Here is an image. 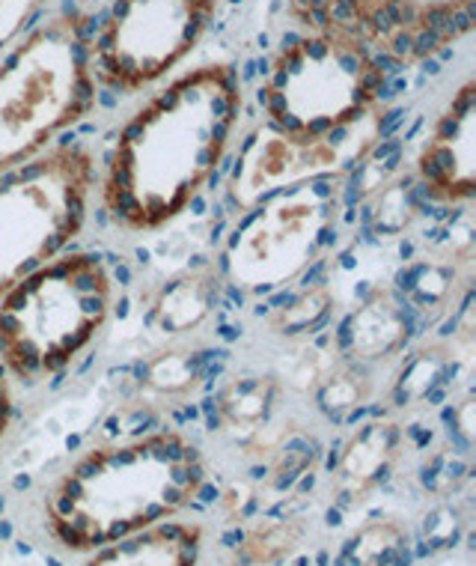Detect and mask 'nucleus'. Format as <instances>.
<instances>
[{"mask_svg": "<svg viewBox=\"0 0 476 566\" xmlns=\"http://www.w3.org/2000/svg\"><path fill=\"white\" fill-rule=\"evenodd\" d=\"M221 281L212 265L182 269L152 283L144 298V323L158 340L179 343L200 332L218 311Z\"/></svg>", "mask_w": 476, "mask_h": 566, "instance_id": "13", "label": "nucleus"}, {"mask_svg": "<svg viewBox=\"0 0 476 566\" xmlns=\"http://www.w3.org/2000/svg\"><path fill=\"white\" fill-rule=\"evenodd\" d=\"M289 346L283 349V355L274 364V379L281 385L283 391L302 394L310 397L316 391V385L321 376L328 373L334 361H337V352H334L331 337H302V340H286Z\"/></svg>", "mask_w": 476, "mask_h": 566, "instance_id": "22", "label": "nucleus"}, {"mask_svg": "<svg viewBox=\"0 0 476 566\" xmlns=\"http://www.w3.org/2000/svg\"><path fill=\"white\" fill-rule=\"evenodd\" d=\"M205 486V459L179 430L110 441L75 459L42 499V525L60 548L89 555L176 518Z\"/></svg>", "mask_w": 476, "mask_h": 566, "instance_id": "2", "label": "nucleus"}, {"mask_svg": "<svg viewBox=\"0 0 476 566\" xmlns=\"http://www.w3.org/2000/svg\"><path fill=\"white\" fill-rule=\"evenodd\" d=\"M388 108L328 132H286L260 123L244 137L226 179V203L235 216L289 188L342 179L381 147Z\"/></svg>", "mask_w": 476, "mask_h": 566, "instance_id": "8", "label": "nucleus"}, {"mask_svg": "<svg viewBox=\"0 0 476 566\" xmlns=\"http://www.w3.org/2000/svg\"><path fill=\"white\" fill-rule=\"evenodd\" d=\"M256 495H260L256 480H233V483L224 489V495H221V510H224V516L244 518L251 513L253 504H256Z\"/></svg>", "mask_w": 476, "mask_h": 566, "instance_id": "28", "label": "nucleus"}, {"mask_svg": "<svg viewBox=\"0 0 476 566\" xmlns=\"http://www.w3.org/2000/svg\"><path fill=\"white\" fill-rule=\"evenodd\" d=\"M218 0H110L89 36L93 78L119 96L156 87L200 45Z\"/></svg>", "mask_w": 476, "mask_h": 566, "instance_id": "9", "label": "nucleus"}, {"mask_svg": "<svg viewBox=\"0 0 476 566\" xmlns=\"http://www.w3.org/2000/svg\"><path fill=\"white\" fill-rule=\"evenodd\" d=\"M414 332V316L399 302L393 290H375L355 304L340 325L334 328L331 343L337 358L360 367L393 361L405 352Z\"/></svg>", "mask_w": 476, "mask_h": 566, "instance_id": "12", "label": "nucleus"}, {"mask_svg": "<svg viewBox=\"0 0 476 566\" xmlns=\"http://www.w3.org/2000/svg\"><path fill=\"white\" fill-rule=\"evenodd\" d=\"M310 397L316 400L319 411H325L328 418H351L355 411L363 409V406L375 397V376H372V367H360V364L337 358V361L328 367V373L321 376V381L316 385V391H313Z\"/></svg>", "mask_w": 476, "mask_h": 566, "instance_id": "21", "label": "nucleus"}, {"mask_svg": "<svg viewBox=\"0 0 476 566\" xmlns=\"http://www.w3.org/2000/svg\"><path fill=\"white\" fill-rule=\"evenodd\" d=\"M414 195H417L414 179H399L381 188L370 212V233L379 239L405 233L420 216V203Z\"/></svg>", "mask_w": 476, "mask_h": 566, "instance_id": "25", "label": "nucleus"}, {"mask_svg": "<svg viewBox=\"0 0 476 566\" xmlns=\"http://www.w3.org/2000/svg\"><path fill=\"white\" fill-rule=\"evenodd\" d=\"M15 418V394H12V379L0 367V441L7 439V432Z\"/></svg>", "mask_w": 476, "mask_h": 566, "instance_id": "30", "label": "nucleus"}, {"mask_svg": "<svg viewBox=\"0 0 476 566\" xmlns=\"http://www.w3.org/2000/svg\"><path fill=\"white\" fill-rule=\"evenodd\" d=\"M340 197V179H321L247 209L221 256L226 281L244 295H272L304 277L331 244Z\"/></svg>", "mask_w": 476, "mask_h": 566, "instance_id": "7", "label": "nucleus"}, {"mask_svg": "<svg viewBox=\"0 0 476 566\" xmlns=\"http://www.w3.org/2000/svg\"><path fill=\"white\" fill-rule=\"evenodd\" d=\"M402 453V430L396 420L375 418L351 432L342 444L331 474V489L342 507H355L393 474Z\"/></svg>", "mask_w": 476, "mask_h": 566, "instance_id": "14", "label": "nucleus"}, {"mask_svg": "<svg viewBox=\"0 0 476 566\" xmlns=\"http://www.w3.org/2000/svg\"><path fill=\"white\" fill-rule=\"evenodd\" d=\"M409 543V531L399 518H370L342 543L337 566H388Z\"/></svg>", "mask_w": 476, "mask_h": 566, "instance_id": "24", "label": "nucleus"}, {"mask_svg": "<svg viewBox=\"0 0 476 566\" xmlns=\"http://www.w3.org/2000/svg\"><path fill=\"white\" fill-rule=\"evenodd\" d=\"M396 298L409 307L411 316H441L449 302H456L458 260L453 256H417L396 272L390 286Z\"/></svg>", "mask_w": 476, "mask_h": 566, "instance_id": "18", "label": "nucleus"}, {"mask_svg": "<svg viewBox=\"0 0 476 566\" xmlns=\"http://www.w3.org/2000/svg\"><path fill=\"white\" fill-rule=\"evenodd\" d=\"M244 93L230 63L188 69L123 123L96 179L98 203L126 233H156L191 209L224 165Z\"/></svg>", "mask_w": 476, "mask_h": 566, "instance_id": "1", "label": "nucleus"}, {"mask_svg": "<svg viewBox=\"0 0 476 566\" xmlns=\"http://www.w3.org/2000/svg\"><path fill=\"white\" fill-rule=\"evenodd\" d=\"M476 84L470 78L449 96L414 156V186L437 206L467 209L476 195L474 165Z\"/></svg>", "mask_w": 476, "mask_h": 566, "instance_id": "11", "label": "nucleus"}, {"mask_svg": "<svg viewBox=\"0 0 476 566\" xmlns=\"http://www.w3.org/2000/svg\"><path fill=\"white\" fill-rule=\"evenodd\" d=\"M205 379V355L197 346L186 343H165L144 361L137 373V397L144 402H170L188 400Z\"/></svg>", "mask_w": 476, "mask_h": 566, "instance_id": "17", "label": "nucleus"}, {"mask_svg": "<svg viewBox=\"0 0 476 566\" xmlns=\"http://www.w3.org/2000/svg\"><path fill=\"white\" fill-rule=\"evenodd\" d=\"M283 394L272 373H235L214 394V420L242 444L281 415Z\"/></svg>", "mask_w": 476, "mask_h": 566, "instance_id": "16", "label": "nucleus"}, {"mask_svg": "<svg viewBox=\"0 0 476 566\" xmlns=\"http://www.w3.org/2000/svg\"><path fill=\"white\" fill-rule=\"evenodd\" d=\"M453 427H456L458 441L470 448V441H474V400L465 397V400H458L453 406Z\"/></svg>", "mask_w": 476, "mask_h": 566, "instance_id": "29", "label": "nucleus"}, {"mask_svg": "<svg viewBox=\"0 0 476 566\" xmlns=\"http://www.w3.org/2000/svg\"><path fill=\"white\" fill-rule=\"evenodd\" d=\"M117 286L105 260L87 251L60 254L0 298V367L36 388L66 373L105 332Z\"/></svg>", "mask_w": 476, "mask_h": 566, "instance_id": "3", "label": "nucleus"}, {"mask_svg": "<svg viewBox=\"0 0 476 566\" xmlns=\"http://www.w3.org/2000/svg\"><path fill=\"white\" fill-rule=\"evenodd\" d=\"M319 453V441L313 439L310 432L298 430L292 423L289 430L283 432V439L272 448V453H265L260 462L265 465V480L274 486H286L295 478H302L304 471L310 469L313 459Z\"/></svg>", "mask_w": 476, "mask_h": 566, "instance_id": "26", "label": "nucleus"}, {"mask_svg": "<svg viewBox=\"0 0 476 566\" xmlns=\"http://www.w3.org/2000/svg\"><path fill=\"white\" fill-rule=\"evenodd\" d=\"M388 66L363 45L304 30L283 45L260 87L265 123L286 132H328L384 108Z\"/></svg>", "mask_w": 476, "mask_h": 566, "instance_id": "6", "label": "nucleus"}, {"mask_svg": "<svg viewBox=\"0 0 476 566\" xmlns=\"http://www.w3.org/2000/svg\"><path fill=\"white\" fill-rule=\"evenodd\" d=\"M292 21L372 51L384 66H417L474 30L476 0H289Z\"/></svg>", "mask_w": 476, "mask_h": 566, "instance_id": "10", "label": "nucleus"}, {"mask_svg": "<svg viewBox=\"0 0 476 566\" xmlns=\"http://www.w3.org/2000/svg\"><path fill=\"white\" fill-rule=\"evenodd\" d=\"M205 527L200 522H173L137 531L131 537L89 552L84 566H197L203 555Z\"/></svg>", "mask_w": 476, "mask_h": 566, "instance_id": "15", "label": "nucleus"}, {"mask_svg": "<svg viewBox=\"0 0 476 566\" xmlns=\"http://www.w3.org/2000/svg\"><path fill=\"white\" fill-rule=\"evenodd\" d=\"M89 21L66 12L24 33L0 60V174L19 167L96 108Z\"/></svg>", "mask_w": 476, "mask_h": 566, "instance_id": "4", "label": "nucleus"}, {"mask_svg": "<svg viewBox=\"0 0 476 566\" xmlns=\"http://www.w3.org/2000/svg\"><path fill=\"white\" fill-rule=\"evenodd\" d=\"M334 313H337L334 286L325 281L307 283L274 307L268 316V328L283 340H302V337L325 332L334 323Z\"/></svg>", "mask_w": 476, "mask_h": 566, "instance_id": "20", "label": "nucleus"}, {"mask_svg": "<svg viewBox=\"0 0 476 566\" xmlns=\"http://www.w3.org/2000/svg\"><path fill=\"white\" fill-rule=\"evenodd\" d=\"M42 7L45 0H0V54L28 33Z\"/></svg>", "mask_w": 476, "mask_h": 566, "instance_id": "27", "label": "nucleus"}, {"mask_svg": "<svg viewBox=\"0 0 476 566\" xmlns=\"http://www.w3.org/2000/svg\"><path fill=\"white\" fill-rule=\"evenodd\" d=\"M449 370H456V364H453V352L444 343H432V346L411 352V358L402 364L390 388V402L399 409L423 402L429 394H435L447 381Z\"/></svg>", "mask_w": 476, "mask_h": 566, "instance_id": "23", "label": "nucleus"}, {"mask_svg": "<svg viewBox=\"0 0 476 566\" xmlns=\"http://www.w3.org/2000/svg\"><path fill=\"white\" fill-rule=\"evenodd\" d=\"M87 144H57L0 174V298L81 235L96 195Z\"/></svg>", "mask_w": 476, "mask_h": 566, "instance_id": "5", "label": "nucleus"}, {"mask_svg": "<svg viewBox=\"0 0 476 566\" xmlns=\"http://www.w3.org/2000/svg\"><path fill=\"white\" fill-rule=\"evenodd\" d=\"M310 537V522L302 513L263 518L244 531V537L235 543V566H283L298 555Z\"/></svg>", "mask_w": 476, "mask_h": 566, "instance_id": "19", "label": "nucleus"}]
</instances>
